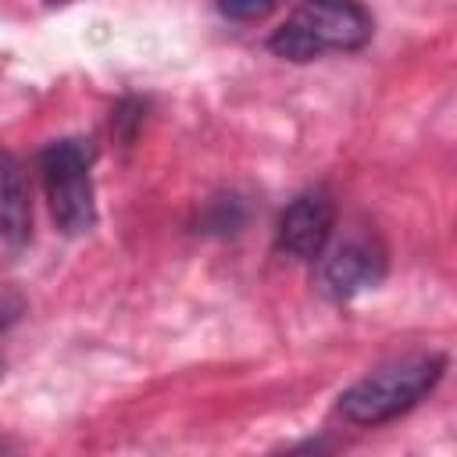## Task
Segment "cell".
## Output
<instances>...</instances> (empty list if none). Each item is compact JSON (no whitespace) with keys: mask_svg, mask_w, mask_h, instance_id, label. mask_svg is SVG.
Wrapping results in <instances>:
<instances>
[{"mask_svg":"<svg viewBox=\"0 0 457 457\" xmlns=\"http://www.w3.org/2000/svg\"><path fill=\"white\" fill-rule=\"evenodd\" d=\"M371 36L375 18L361 0H300L268 36V50L282 61L307 64L328 50H364Z\"/></svg>","mask_w":457,"mask_h":457,"instance_id":"1","label":"cell"},{"mask_svg":"<svg viewBox=\"0 0 457 457\" xmlns=\"http://www.w3.org/2000/svg\"><path fill=\"white\" fill-rule=\"evenodd\" d=\"M446 353H418L393 361L364 378H357L350 389L339 393V418L350 425H382L400 414H407L414 403H421L443 378Z\"/></svg>","mask_w":457,"mask_h":457,"instance_id":"2","label":"cell"},{"mask_svg":"<svg viewBox=\"0 0 457 457\" xmlns=\"http://www.w3.org/2000/svg\"><path fill=\"white\" fill-rule=\"evenodd\" d=\"M93 139L68 136L39 150V179L46 189L50 214L64 236H82L96 225V193H93Z\"/></svg>","mask_w":457,"mask_h":457,"instance_id":"3","label":"cell"},{"mask_svg":"<svg viewBox=\"0 0 457 457\" xmlns=\"http://www.w3.org/2000/svg\"><path fill=\"white\" fill-rule=\"evenodd\" d=\"M389 271L386 246L371 232H353L336 243L321 261V293L328 300H353L375 289Z\"/></svg>","mask_w":457,"mask_h":457,"instance_id":"4","label":"cell"},{"mask_svg":"<svg viewBox=\"0 0 457 457\" xmlns=\"http://www.w3.org/2000/svg\"><path fill=\"white\" fill-rule=\"evenodd\" d=\"M332 228H336V200L325 186H314V189L296 193L286 204V211L278 214L275 243L282 253L296 261H314L325 253Z\"/></svg>","mask_w":457,"mask_h":457,"instance_id":"5","label":"cell"},{"mask_svg":"<svg viewBox=\"0 0 457 457\" xmlns=\"http://www.w3.org/2000/svg\"><path fill=\"white\" fill-rule=\"evenodd\" d=\"M0 236L7 246H25L32 239V200L25 168L11 150H0Z\"/></svg>","mask_w":457,"mask_h":457,"instance_id":"6","label":"cell"},{"mask_svg":"<svg viewBox=\"0 0 457 457\" xmlns=\"http://www.w3.org/2000/svg\"><path fill=\"white\" fill-rule=\"evenodd\" d=\"M243 221H246V207H243L239 196H218V200H211V207L200 218L204 232H218V236H228V232L243 228Z\"/></svg>","mask_w":457,"mask_h":457,"instance_id":"7","label":"cell"},{"mask_svg":"<svg viewBox=\"0 0 457 457\" xmlns=\"http://www.w3.org/2000/svg\"><path fill=\"white\" fill-rule=\"evenodd\" d=\"M275 0H218V14L228 21H261L271 14Z\"/></svg>","mask_w":457,"mask_h":457,"instance_id":"8","label":"cell"},{"mask_svg":"<svg viewBox=\"0 0 457 457\" xmlns=\"http://www.w3.org/2000/svg\"><path fill=\"white\" fill-rule=\"evenodd\" d=\"M21 314H25V296H21L18 289H11V286L0 282V336H4Z\"/></svg>","mask_w":457,"mask_h":457,"instance_id":"9","label":"cell"},{"mask_svg":"<svg viewBox=\"0 0 457 457\" xmlns=\"http://www.w3.org/2000/svg\"><path fill=\"white\" fill-rule=\"evenodd\" d=\"M50 4H61V0H50Z\"/></svg>","mask_w":457,"mask_h":457,"instance_id":"10","label":"cell"}]
</instances>
